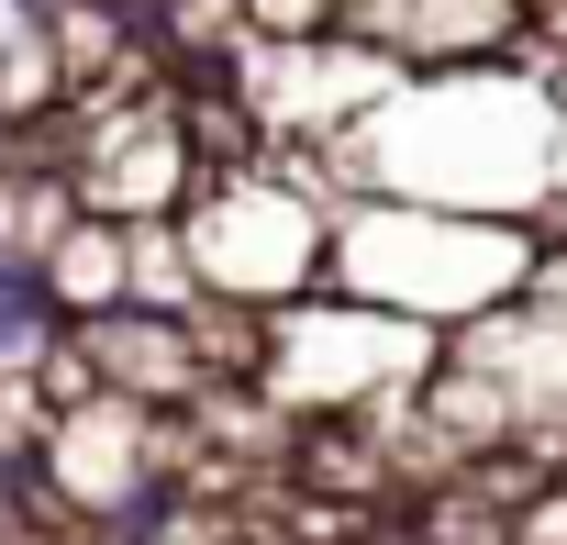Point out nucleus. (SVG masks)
<instances>
[{"instance_id": "nucleus-1", "label": "nucleus", "mask_w": 567, "mask_h": 545, "mask_svg": "<svg viewBox=\"0 0 567 545\" xmlns=\"http://www.w3.org/2000/svg\"><path fill=\"white\" fill-rule=\"evenodd\" d=\"M312 178L334 200H434V212L545 223L567 178V79H545L534 56L401 79L334 156H312Z\"/></svg>"}, {"instance_id": "nucleus-2", "label": "nucleus", "mask_w": 567, "mask_h": 545, "mask_svg": "<svg viewBox=\"0 0 567 545\" xmlns=\"http://www.w3.org/2000/svg\"><path fill=\"white\" fill-rule=\"evenodd\" d=\"M545 234L489 223V212H434V200H334V290L379 301L423 335H478L489 312L523 301Z\"/></svg>"}, {"instance_id": "nucleus-3", "label": "nucleus", "mask_w": 567, "mask_h": 545, "mask_svg": "<svg viewBox=\"0 0 567 545\" xmlns=\"http://www.w3.org/2000/svg\"><path fill=\"white\" fill-rule=\"evenodd\" d=\"M178 245H189V267H200V301L290 312V301L334 290V189H323L301 156L212 167L200 200L178 212Z\"/></svg>"}, {"instance_id": "nucleus-4", "label": "nucleus", "mask_w": 567, "mask_h": 545, "mask_svg": "<svg viewBox=\"0 0 567 545\" xmlns=\"http://www.w3.org/2000/svg\"><path fill=\"white\" fill-rule=\"evenodd\" d=\"M445 368V335L379 312V301H346V290H312L290 312H267V368L256 390L290 412V423H401L423 401V379Z\"/></svg>"}, {"instance_id": "nucleus-5", "label": "nucleus", "mask_w": 567, "mask_h": 545, "mask_svg": "<svg viewBox=\"0 0 567 545\" xmlns=\"http://www.w3.org/2000/svg\"><path fill=\"white\" fill-rule=\"evenodd\" d=\"M68 368H79L90 390L134 401V412H167V423L223 390L200 323H178V312H101V323H68Z\"/></svg>"}, {"instance_id": "nucleus-6", "label": "nucleus", "mask_w": 567, "mask_h": 545, "mask_svg": "<svg viewBox=\"0 0 567 545\" xmlns=\"http://www.w3.org/2000/svg\"><path fill=\"white\" fill-rule=\"evenodd\" d=\"M368 45H390L412 79H445V68H512L534 34H523V0H390Z\"/></svg>"}, {"instance_id": "nucleus-7", "label": "nucleus", "mask_w": 567, "mask_h": 545, "mask_svg": "<svg viewBox=\"0 0 567 545\" xmlns=\"http://www.w3.org/2000/svg\"><path fill=\"white\" fill-rule=\"evenodd\" d=\"M34 279H45L56 323L134 312V234H123V223H101V212H68V223L34 245Z\"/></svg>"}, {"instance_id": "nucleus-8", "label": "nucleus", "mask_w": 567, "mask_h": 545, "mask_svg": "<svg viewBox=\"0 0 567 545\" xmlns=\"http://www.w3.org/2000/svg\"><path fill=\"white\" fill-rule=\"evenodd\" d=\"M56 335H68V323H56V301H45V279H34V256L0 234V379H12V368H45Z\"/></svg>"}, {"instance_id": "nucleus-9", "label": "nucleus", "mask_w": 567, "mask_h": 545, "mask_svg": "<svg viewBox=\"0 0 567 545\" xmlns=\"http://www.w3.org/2000/svg\"><path fill=\"white\" fill-rule=\"evenodd\" d=\"M512 545H567V479H545V490L512 512Z\"/></svg>"}, {"instance_id": "nucleus-10", "label": "nucleus", "mask_w": 567, "mask_h": 545, "mask_svg": "<svg viewBox=\"0 0 567 545\" xmlns=\"http://www.w3.org/2000/svg\"><path fill=\"white\" fill-rule=\"evenodd\" d=\"M545 23H567V0H523V34H545Z\"/></svg>"}]
</instances>
